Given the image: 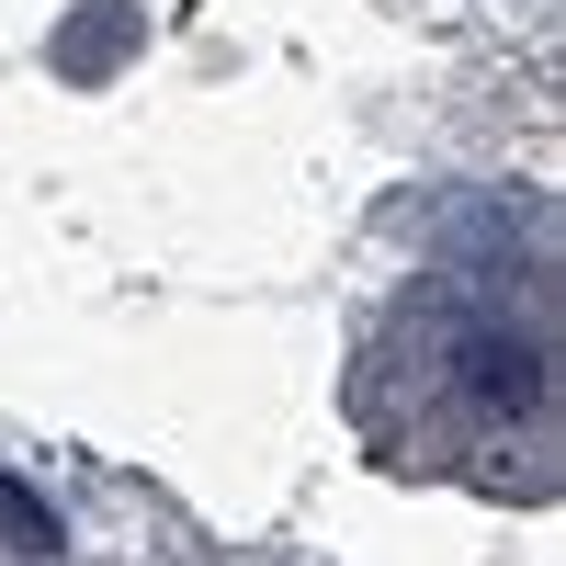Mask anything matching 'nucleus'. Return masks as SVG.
I'll return each instance as SVG.
<instances>
[{
  "label": "nucleus",
  "instance_id": "2",
  "mask_svg": "<svg viewBox=\"0 0 566 566\" xmlns=\"http://www.w3.org/2000/svg\"><path fill=\"white\" fill-rule=\"evenodd\" d=\"M136 45V12H69V34H57V69L69 80H103L114 57Z\"/></svg>",
  "mask_w": 566,
  "mask_h": 566
},
{
  "label": "nucleus",
  "instance_id": "3",
  "mask_svg": "<svg viewBox=\"0 0 566 566\" xmlns=\"http://www.w3.org/2000/svg\"><path fill=\"white\" fill-rule=\"evenodd\" d=\"M0 533H12L23 555H57V522H45V499H34V488H12V476H0Z\"/></svg>",
  "mask_w": 566,
  "mask_h": 566
},
{
  "label": "nucleus",
  "instance_id": "1",
  "mask_svg": "<svg viewBox=\"0 0 566 566\" xmlns=\"http://www.w3.org/2000/svg\"><path fill=\"white\" fill-rule=\"evenodd\" d=\"M453 386L476 397L488 419H533L544 408V352L522 340V328H464V340H453Z\"/></svg>",
  "mask_w": 566,
  "mask_h": 566
}]
</instances>
